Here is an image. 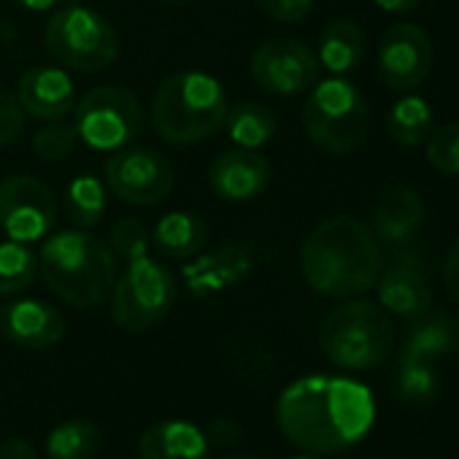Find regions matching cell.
Instances as JSON below:
<instances>
[{
    "label": "cell",
    "mask_w": 459,
    "mask_h": 459,
    "mask_svg": "<svg viewBox=\"0 0 459 459\" xmlns=\"http://www.w3.org/2000/svg\"><path fill=\"white\" fill-rule=\"evenodd\" d=\"M0 459H36V448L25 437H12L0 446Z\"/></svg>",
    "instance_id": "cell-37"
},
{
    "label": "cell",
    "mask_w": 459,
    "mask_h": 459,
    "mask_svg": "<svg viewBox=\"0 0 459 459\" xmlns=\"http://www.w3.org/2000/svg\"><path fill=\"white\" fill-rule=\"evenodd\" d=\"M39 268L47 287L71 308H98L117 284L114 249L90 230H63L47 238Z\"/></svg>",
    "instance_id": "cell-3"
},
{
    "label": "cell",
    "mask_w": 459,
    "mask_h": 459,
    "mask_svg": "<svg viewBox=\"0 0 459 459\" xmlns=\"http://www.w3.org/2000/svg\"><path fill=\"white\" fill-rule=\"evenodd\" d=\"M14 4L20 6V9H25V12H49V9H55L57 4H63V0H14Z\"/></svg>",
    "instance_id": "cell-39"
},
{
    "label": "cell",
    "mask_w": 459,
    "mask_h": 459,
    "mask_svg": "<svg viewBox=\"0 0 459 459\" xmlns=\"http://www.w3.org/2000/svg\"><path fill=\"white\" fill-rule=\"evenodd\" d=\"M170 162L143 146H122L103 165L106 189L122 203L133 205H157L173 189Z\"/></svg>",
    "instance_id": "cell-11"
},
{
    "label": "cell",
    "mask_w": 459,
    "mask_h": 459,
    "mask_svg": "<svg viewBox=\"0 0 459 459\" xmlns=\"http://www.w3.org/2000/svg\"><path fill=\"white\" fill-rule=\"evenodd\" d=\"M141 100L125 87H95L74 106V127L79 141L98 152L130 146L141 133Z\"/></svg>",
    "instance_id": "cell-9"
},
{
    "label": "cell",
    "mask_w": 459,
    "mask_h": 459,
    "mask_svg": "<svg viewBox=\"0 0 459 459\" xmlns=\"http://www.w3.org/2000/svg\"><path fill=\"white\" fill-rule=\"evenodd\" d=\"M176 292V276L162 263L149 255L133 257L111 290V319L127 333L149 330L170 314Z\"/></svg>",
    "instance_id": "cell-8"
},
{
    "label": "cell",
    "mask_w": 459,
    "mask_h": 459,
    "mask_svg": "<svg viewBox=\"0 0 459 459\" xmlns=\"http://www.w3.org/2000/svg\"><path fill=\"white\" fill-rule=\"evenodd\" d=\"M443 284H446V292L459 303V238L451 244V249L446 255V263H443Z\"/></svg>",
    "instance_id": "cell-35"
},
{
    "label": "cell",
    "mask_w": 459,
    "mask_h": 459,
    "mask_svg": "<svg viewBox=\"0 0 459 459\" xmlns=\"http://www.w3.org/2000/svg\"><path fill=\"white\" fill-rule=\"evenodd\" d=\"M0 335L30 351H44L65 338V316L44 300H12L0 306Z\"/></svg>",
    "instance_id": "cell-15"
},
{
    "label": "cell",
    "mask_w": 459,
    "mask_h": 459,
    "mask_svg": "<svg viewBox=\"0 0 459 459\" xmlns=\"http://www.w3.org/2000/svg\"><path fill=\"white\" fill-rule=\"evenodd\" d=\"M224 459H260V456H255V454H230Z\"/></svg>",
    "instance_id": "cell-40"
},
{
    "label": "cell",
    "mask_w": 459,
    "mask_h": 459,
    "mask_svg": "<svg viewBox=\"0 0 459 459\" xmlns=\"http://www.w3.org/2000/svg\"><path fill=\"white\" fill-rule=\"evenodd\" d=\"M252 273V255L241 244H224L213 252L195 255L184 265V284L195 298H211L224 290L238 287Z\"/></svg>",
    "instance_id": "cell-17"
},
{
    "label": "cell",
    "mask_w": 459,
    "mask_h": 459,
    "mask_svg": "<svg viewBox=\"0 0 459 459\" xmlns=\"http://www.w3.org/2000/svg\"><path fill=\"white\" fill-rule=\"evenodd\" d=\"M416 322V319H413ZM454 346V333L448 327L446 319L440 316H419V322L408 330L405 343L400 349L403 359H424V362H435L437 357H443L446 351H451Z\"/></svg>",
    "instance_id": "cell-27"
},
{
    "label": "cell",
    "mask_w": 459,
    "mask_h": 459,
    "mask_svg": "<svg viewBox=\"0 0 459 459\" xmlns=\"http://www.w3.org/2000/svg\"><path fill=\"white\" fill-rule=\"evenodd\" d=\"M103 448V432L90 419L57 424L47 437V459H95Z\"/></svg>",
    "instance_id": "cell-25"
},
{
    "label": "cell",
    "mask_w": 459,
    "mask_h": 459,
    "mask_svg": "<svg viewBox=\"0 0 459 459\" xmlns=\"http://www.w3.org/2000/svg\"><path fill=\"white\" fill-rule=\"evenodd\" d=\"M281 435L308 454H338L357 446L376 421V403L365 384L343 376H306L292 381L276 405Z\"/></svg>",
    "instance_id": "cell-1"
},
{
    "label": "cell",
    "mask_w": 459,
    "mask_h": 459,
    "mask_svg": "<svg viewBox=\"0 0 459 459\" xmlns=\"http://www.w3.org/2000/svg\"><path fill=\"white\" fill-rule=\"evenodd\" d=\"M25 133V111L17 95L0 90V146L14 143Z\"/></svg>",
    "instance_id": "cell-33"
},
{
    "label": "cell",
    "mask_w": 459,
    "mask_h": 459,
    "mask_svg": "<svg viewBox=\"0 0 459 459\" xmlns=\"http://www.w3.org/2000/svg\"><path fill=\"white\" fill-rule=\"evenodd\" d=\"M208 443H219V446H230L241 437V427L230 419H219V421H211V435H205Z\"/></svg>",
    "instance_id": "cell-36"
},
{
    "label": "cell",
    "mask_w": 459,
    "mask_h": 459,
    "mask_svg": "<svg viewBox=\"0 0 459 459\" xmlns=\"http://www.w3.org/2000/svg\"><path fill=\"white\" fill-rule=\"evenodd\" d=\"M205 432L184 419L154 421L138 440V459H208Z\"/></svg>",
    "instance_id": "cell-19"
},
{
    "label": "cell",
    "mask_w": 459,
    "mask_h": 459,
    "mask_svg": "<svg viewBox=\"0 0 459 459\" xmlns=\"http://www.w3.org/2000/svg\"><path fill=\"white\" fill-rule=\"evenodd\" d=\"M432 130H435V114H432L429 103L419 95L400 98L386 117L389 138L400 146H408V149L421 146Z\"/></svg>",
    "instance_id": "cell-24"
},
{
    "label": "cell",
    "mask_w": 459,
    "mask_h": 459,
    "mask_svg": "<svg viewBox=\"0 0 459 459\" xmlns=\"http://www.w3.org/2000/svg\"><path fill=\"white\" fill-rule=\"evenodd\" d=\"M227 95L219 79L203 71H178L168 76L152 100L154 133L176 146L211 138L227 117Z\"/></svg>",
    "instance_id": "cell-4"
},
{
    "label": "cell",
    "mask_w": 459,
    "mask_h": 459,
    "mask_svg": "<svg viewBox=\"0 0 459 459\" xmlns=\"http://www.w3.org/2000/svg\"><path fill=\"white\" fill-rule=\"evenodd\" d=\"M427 160L443 176H459V125H443L429 133Z\"/></svg>",
    "instance_id": "cell-31"
},
{
    "label": "cell",
    "mask_w": 459,
    "mask_h": 459,
    "mask_svg": "<svg viewBox=\"0 0 459 459\" xmlns=\"http://www.w3.org/2000/svg\"><path fill=\"white\" fill-rule=\"evenodd\" d=\"M257 9L276 22H300L311 14L314 0H255Z\"/></svg>",
    "instance_id": "cell-34"
},
{
    "label": "cell",
    "mask_w": 459,
    "mask_h": 459,
    "mask_svg": "<svg viewBox=\"0 0 459 459\" xmlns=\"http://www.w3.org/2000/svg\"><path fill=\"white\" fill-rule=\"evenodd\" d=\"M79 146V133L68 122H47L36 135H33V152L44 162H63L71 157Z\"/></svg>",
    "instance_id": "cell-30"
},
{
    "label": "cell",
    "mask_w": 459,
    "mask_h": 459,
    "mask_svg": "<svg viewBox=\"0 0 459 459\" xmlns=\"http://www.w3.org/2000/svg\"><path fill=\"white\" fill-rule=\"evenodd\" d=\"M316 57H319V65H325L335 76L351 74L365 57V33L349 20L330 22L319 36Z\"/></svg>",
    "instance_id": "cell-22"
},
{
    "label": "cell",
    "mask_w": 459,
    "mask_h": 459,
    "mask_svg": "<svg viewBox=\"0 0 459 459\" xmlns=\"http://www.w3.org/2000/svg\"><path fill=\"white\" fill-rule=\"evenodd\" d=\"M152 247L170 260H192L208 244V224L189 211H173L157 219L152 236Z\"/></svg>",
    "instance_id": "cell-21"
},
{
    "label": "cell",
    "mask_w": 459,
    "mask_h": 459,
    "mask_svg": "<svg viewBox=\"0 0 459 459\" xmlns=\"http://www.w3.org/2000/svg\"><path fill=\"white\" fill-rule=\"evenodd\" d=\"M162 4H181V0H162Z\"/></svg>",
    "instance_id": "cell-42"
},
{
    "label": "cell",
    "mask_w": 459,
    "mask_h": 459,
    "mask_svg": "<svg viewBox=\"0 0 459 459\" xmlns=\"http://www.w3.org/2000/svg\"><path fill=\"white\" fill-rule=\"evenodd\" d=\"M373 4L386 14H411L419 9L421 0H373Z\"/></svg>",
    "instance_id": "cell-38"
},
{
    "label": "cell",
    "mask_w": 459,
    "mask_h": 459,
    "mask_svg": "<svg viewBox=\"0 0 459 459\" xmlns=\"http://www.w3.org/2000/svg\"><path fill=\"white\" fill-rule=\"evenodd\" d=\"M106 195L108 189L98 176H90V173L76 176L63 195V208H65L68 221L79 230L95 227L106 213V203H108Z\"/></svg>",
    "instance_id": "cell-26"
},
{
    "label": "cell",
    "mask_w": 459,
    "mask_h": 459,
    "mask_svg": "<svg viewBox=\"0 0 459 459\" xmlns=\"http://www.w3.org/2000/svg\"><path fill=\"white\" fill-rule=\"evenodd\" d=\"M300 271L306 284L325 298L362 295L381 276L378 238L354 216H330L303 238Z\"/></svg>",
    "instance_id": "cell-2"
},
{
    "label": "cell",
    "mask_w": 459,
    "mask_h": 459,
    "mask_svg": "<svg viewBox=\"0 0 459 459\" xmlns=\"http://www.w3.org/2000/svg\"><path fill=\"white\" fill-rule=\"evenodd\" d=\"M17 100L25 117L41 119V122H60L68 114H74V106H76L74 79L63 68L36 65L20 76Z\"/></svg>",
    "instance_id": "cell-16"
},
{
    "label": "cell",
    "mask_w": 459,
    "mask_h": 459,
    "mask_svg": "<svg viewBox=\"0 0 459 459\" xmlns=\"http://www.w3.org/2000/svg\"><path fill=\"white\" fill-rule=\"evenodd\" d=\"M271 184V162L257 149L233 146L221 152L208 170L211 192L224 203H249Z\"/></svg>",
    "instance_id": "cell-14"
},
{
    "label": "cell",
    "mask_w": 459,
    "mask_h": 459,
    "mask_svg": "<svg viewBox=\"0 0 459 459\" xmlns=\"http://www.w3.org/2000/svg\"><path fill=\"white\" fill-rule=\"evenodd\" d=\"M378 306L400 319H419L429 311L432 290L429 281L411 265H394L376 281Z\"/></svg>",
    "instance_id": "cell-20"
},
{
    "label": "cell",
    "mask_w": 459,
    "mask_h": 459,
    "mask_svg": "<svg viewBox=\"0 0 459 459\" xmlns=\"http://www.w3.org/2000/svg\"><path fill=\"white\" fill-rule=\"evenodd\" d=\"M292 459H319V454H308V451H306V454H300V456H292Z\"/></svg>",
    "instance_id": "cell-41"
},
{
    "label": "cell",
    "mask_w": 459,
    "mask_h": 459,
    "mask_svg": "<svg viewBox=\"0 0 459 459\" xmlns=\"http://www.w3.org/2000/svg\"><path fill=\"white\" fill-rule=\"evenodd\" d=\"M303 127L311 143L327 154H351L368 138L370 108L365 95L335 76L311 87L303 108Z\"/></svg>",
    "instance_id": "cell-6"
},
{
    "label": "cell",
    "mask_w": 459,
    "mask_h": 459,
    "mask_svg": "<svg viewBox=\"0 0 459 459\" xmlns=\"http://www.w3.org/2000/svg\"><path fill=\"white\" fill-rule=\"evenodd\" d=\"M44 44L63 68L79 74L103 71L119 55V36L114 25L82 4H65L49 17Z\"/></svg>",
    "instance_id": "cell-7"
},
{
    "label": "cell",
    "mask_w": 459,
    "mask_h": 459,
    "mask_svg": "<svg viewBox=\"0 0 459 459\" xmlns=\"http://www.w3.org/2000/svg\"><path fill=\"white\" fill-rule=\"evenodd\" d=\"M230 141L244 149H263L276 135V117L268 106L247 100L233 108H227L224 117Z\"/></svg>",
    "instance_id": "cell-23"
},
{
    "label": "cell",
    "mask_w": 459,
    "mask_h": 459,
    "mask_svg": "<svg viewBox=\"0 0 459 459\" xmlns=\"http://www.w3.org/2000/svg\"><path fill=\"white\" fill-rule=\"evenodd\" d=\"M111 249L117 257H122L125 263L133 260V257H141V255H149L152 249V241H149V233L146 227L138 221V219H119L111 230Z\"/></svg>",
    "instance_id": "cell-32"
},
{
    "label": "cell",
    "mask_w": 459,
    "mask_h": 459,
    "mask_svg": "<svg viewBox=\"0 0 459 459\" xmlns=\"http://www.w3.org/2000/svg\"><path fill=\"white\" fill-rule=\"evenodd\" d=\"M394 346L389 314L370 300H349L333 308L319 327L322 354L341 370H373Z\"/></svg>",
    "instance_id": "cell-5"
},
{
    "label": "cell",
    "mask_w": 459,
    "mask_h": 459,
    "mask_svg": "<svg viewBox=\"0 0 459 459\" xmlns=\"http://www.w3.org/2000/svg\"><path fill=\"white\" fill-rule=\"evenodd\" d=\"M373 236L386 244H403L416 236L424 221V203L408 184H386L370 211Z\"/></svg>",
    "instance_id": "cell-18"
},
{
    "label": "cell",
    "mask_w": 459,
    "mask_h": 459,
    "mask_svg": "<svg viewBox=\"0 0 459 459\" xmlns=\"http://www.w3.org/2000/svg\"><path fill=\"white\" fill-rule=\"evenodd\" d=\"M252 76L271 95H303L316 84L319 57L295 39H271L252 55Z\"/></svg>",
    "instance_id": "cell-12"
},
{
    "label": "cell",
    "mask_w": 459,
    "mask_h": 459,
    "mask_svg": "<svg viewBox=\"0 0 459 459\" xmlns=\"http://www.w3.org/2000/svg\"><path fill=\"white\" fill-rule=\"evenodd\" d=\"M39 273V257L20 241L0 244V298H12L33 287Z\"/></svg>",
    "instance_id": "cell-28"
},
{
    "label": "cell",
    "mask_w": 459,
    "mask_h": 459,
    "mask_svg": "<svg viewBox=\"0 0 459 459\" xmlns=\"http://www.w3.org/2000/svg\"><path fill=\"white\" fill-rule=\"evenodd\" d=\"M432 68V41L411 22H400L384 30L378 41V74L394 92L416 90Z\"/></svg>",
    "instance_id": "cell-13"
},
{
    "label": "cell",
    "mask_w": 459,
    "mask_h": 459,
    "mask_svg": "<svg viewBox=\"0 0 459 459\" xmlns=\"http://www.w3.org/2000/svg\"><path fill=\"white\" fill-rule=\"evenodd\" d=\"M60 216L55 189L28 173L0 181V227L12 241L33 244L47 238Z\"/></svg>",
    "instance_id": "cell-10"
},
{
    "label": "cell",
    "mask_w": 459,
    "mask_h": 459,
    "mask_svg": "<svg viewBox=\"0 0 459 459\" xmlns=\"http://www.w3.org/2000/svg\"><path fill=\"white\" fill-rule=\"evenodd\" d=\"M394 392L400 400L411 405H424L432 403L437 394V373L435 362L424 359H403L397 357V378H394Z\"/></svg>",
    "instance_id": "cell-29"
}]
</instances>
